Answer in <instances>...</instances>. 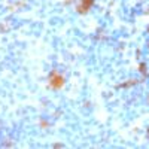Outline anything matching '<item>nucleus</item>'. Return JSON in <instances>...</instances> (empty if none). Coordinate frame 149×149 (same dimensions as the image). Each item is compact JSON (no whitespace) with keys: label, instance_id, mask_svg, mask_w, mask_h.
I'll use <instances>...</instances> for the list:
<instances>
[{"label":"nucleus","instance_id":"nucleus-1","mask_svg":"<svg viewBox=\"0 0 149 149\" xmlns=\"http://www.w3.org/2000/svg\"><path fill=\"white\" fill-rule=\"evenodd\" d=\"M66 85V78L63 73H60L58 70H52L48 76V86L52 90H63Z\"/></svg>","mask_w":149,"mask_h":149},{"label":"nucleus","instance_id":"nucleus-2","mask_svg":"<svg viewBox=\"0 0 149 149\" xmlns=\"http://www.w3.org/2000/svg\"><path fill=\"white\" fill-rule=\"evenodd\" d=\"M93 5H94V0H81L76 10L79 14H86V12L93 8Z\"/></svg>","mask_w":149,"mask_h":149},{"label":"nucleus","instance_id":"nucleus-3","mask_svg":"<svg viewBox=\"0 0 149 149\" xmlns=\"http://www.w3.org/2000/svg\"><path fill=\"white\" fill-rule=\"evenodd\" d=\"M131 85H136V81L130 79L128 82H124V84H121L119 86H121V88H128V86H131Z\"/></svg>","mask_w":149,"mask_h":149},{"label":"nucleus","instance_id":"nucleus-4","mask_svg":"<svg viewBox=\"0 0 149 149\" xmlns=\"http://www.w3.org/2000/svg\"><path fill=\"white\" fill-rule=\"evenodd\" d=\"M139 72L143 74V76H145V74L148 73V67H146V64H145V63H142V64L139 66Z\"/></svg>","mask_w":149,"mask_h":149},{"label":"nucleus","instance_id":"nucleus-5","mask_svg":"<svg viewBox=\"0 0 149 149\" xmlns=\"http://www.w3.org/2000/svg\"><path fill=\"white\" fill-rule=\"evenodd\" d=\"M39 125H40L42 128H48V127H49V122L45 121V119H40V121H39Z\"/></svg>","mask_w":149,"mask_h":149},{"label":"nucleus","instance_id":"nucleus-6","mask_svg":"<svg viewBox=\"0 0 149 149\" xmlns=\"http://www.w3.org/2000/svg\"><path fill=\"white\" fill-rule=\"evenodd\" d=\"M64 2H66V3L69 5V3H72V2H73V0H64Z\"/></svg>","mask_w":149,"mask_h":149},{"label":"nucleus","instance_id":"nucleus-7","mask_svg":"<svg viewBox=\"0 0 149 149\" xmlns=\"http://www.w3.org/2000/svg\"><path fill=\"white\" fill-rule=\"evenodd\" d=\"M148 103H149V97H148Z\"/></svg>","mask_w":149,"mask_h":149}]
</instances>
